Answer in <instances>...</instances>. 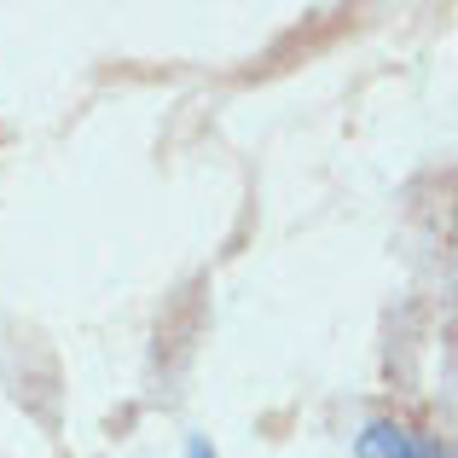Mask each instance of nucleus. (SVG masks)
Wrapping results in <instances>:
<instances>
[{
  "label": "nucleus",
  "mask_w": 458,
  "mask_h": 458,
  "mask_svg": "<svg viewBox=\"0 0 458 458\" xmlns=\"http://www.w3.org/2000/svg\"><path fill=\"white\" fill-rule=\"evenodd\" d=\"M186 458H215V447H209V441L198 436V441H191V447H186Z\"/></svg>",
  "instance_id": "1"
}]
</instances>
